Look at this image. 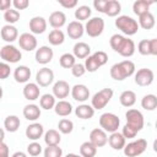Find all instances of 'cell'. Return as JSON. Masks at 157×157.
Returning <instances> with one entry per match:
<instances>
[{"instance_id":"cell-1","label":"cell","mask_w":157,"mask_h":157,"mask_svg":"<svg viewBox=\"0 0 157 157\" xmlns=\"http://www.w3.org/2000/svg\"><path fill=\"white\" fill-rule=\"evenodd\" d=\"M109 44L112 47V49L114 52H117L118 54H120L124 58H130L135 54L136 47L132 39L124 37L123 34H113L109 39Z\"/></svg>"},{"instance_id":"cell-2","label":"cell","mask_w":157,"mask_h":157,"mask_svg":"<svg viewBox=\"0 0 157 157\" xmlns=\"http://www.w3.org/2000/svg\"><path fill=\"white\" fill-rule=\"evenodd\" d=\"M135 64L131 60H123L117 64H114L110 67V77L115 81H123L135 74Z\"/></svg>"},{"instance_id":"cell-3","label":"cell","mask_w":157,"mask_h":157,"mask_svg":"<svg viewBox=\"0 0 157 157\" xmlns=\"http://www.w3.org/2000/svg\"><path fill=\"white\" fill-rule=\"evenodd\" d=\"M115 27L125 36H134L139 31L137 21L128 15H120L115 20Z\"/></svg>"},{"instance_id":"cell-4","label":"cell","mask_w":157,"mask_h":157,"mask_svg":"<svg viewBox=\"0 0 157 157\" xmlns=\"http://www.w3.org/2000/svg\"><path fill=\"white\" fill-rule=\"evenodd\" d=\"M113 94H114L113 90L112 88H108V87L102 88L101 91L96 92L93 94V97L91 98V105H92V108L94 110L103 109L110 102V99L113 98Z\"/></svg>"},{"instance_id":"cell-5","label":"cell","mask_w":157,"mask_h":157,"mask_svg":"<svg viewBox=\"0 0 157 157\" xmlns=\"http://www.w3.org/2000/svg\"><path fill=\"white\" fill-rule=\"evenodd\" d=\"M120 125V119L118 115H115L114 113H103L99 117V126L102 130H104L105 132H115L118 131V128Z\"/></svg>"},{"instance_id":"cell-6","label":"cell","mask_w":157,"mask_h":157,"mask_svg":"<svg viewBox=\"0 0 157 157\" xmlns=\"http://www.w3.org/2000/svg\"><path fill=\"white\" fill-rule=\"evenodd\" d=\"M0 58L6 64H16L22 59V53L17 47L6 44L0 49Z\"/></svg>"},{"instance_id":"cell-7","label":"cell","mask_w":157,"mask_h":157,"mask_svg":"<svg viewBox=\"0 0 157 157\" xmlns=\"http://www.w3.org/2000/svg\"><path fill=\"white\" fill-rule=\"evenodd\" d=\"M147 148V141L145 139H137L129 144H125L123 152L126 157H139Z\"/></svg>"},{"instance_id":"cell-8","label":"cell","mask_w":157,"mask_h":157,"mask_svg":"<svg viewBox=\"0 0 157 157\" xmlns=\"http://www.w3.org/2000/svg\"><path fill=\"white\" fill-rule=\"evenodd\" d=\"M125 118H126V125L132 128L137 132L142 130V128L145 125V119H144V115L140 110L130 108V109L126 110Z\"/></svg>"},{"instance_id":"cell-9","label":"cell","mask_w":157,"mask_h":157,"mask_svg":"<svg viewBox=\"0 0 157 157\" xmlns=\"http://www.w3.org/2000/svg\"><path fill=\"white\" fill-rule=\"evenodd\" d=\"M83 27H85V32L87 33V36L92 38L99 37L104 31V20L102 17H92L87 20Z\"/></svg>"},{"instance_id":"cell-10","label":"cell","mask_w":157,"mask_h":157,"mask_svg":"<svg viewBox=\"0 0 157 157\" xmlns=\"http://www.w3.org/2000/svg\"><path fill=\"white\" fill-rule=\"evenodd\" d=\"M155 80V74L151 69H147V67H142L140 70H137L135 72V83L140 87H146V86H150Z\"/></svg>"},{"instance_id":"cell-11","label":"cell","mask_w":157,"mask_h":157,"mask_svg":"<svg viewBox=\"0 0 157 157\" xmlns=\"http://www.w3.org/2000/svg\"><path fill=\"white\" fill-rule=\"evenodd\" d=\"M54 81V72L52 69L44 66L39 69L36 74V83L39 87H48Z\"/></svg>"},{"instance_id":"cell-12","label":"cell","mask_w":157,"mask_h":157,"mask_svg":"<svg viewBox=\"0 0 157 157\" xmlns=\"http://www.w3.org/2000/svg\"><path fill=\"white\" fill-rule=\"evenodd\" d=\"M137 52L141 55H157V39H142L137 44Z\"/></svg>"},{"instance_id":"cell-13","label":"cell","mask_w":157,"mask_h":157,"mask_svg":"<svg viewBox=\"0 0 157 157\" xmlns=\"http://www.w3.org/2000/svg\"><path fill=\"white\" fill-rule=\"evenodd\" d=\"M53 56H54V52L48 45H42V47L36 49L34 58H36V61L38 64L47 65V64H49L53 60Z\"/></svg>"},{"instance_id":"cell-14","label":"cell","mask_w":157,"mask_h":157,"mask_svg":"<svg viewBox=\"0 0 157 157\" xmlns=\"http://www.w3.org/2000/svg\"><path fill=\"white\" fill-rule=\"evenodd\" d=\"M18 44H20V48L26 50V52H32L34 49H37V38L34 37V34L32 33H28V32H25L22 33L20 37H18Z\"/></svg>"},{"instance_id":"cell-15","label":"cell","mask_w":157,"mask_h":157,"mask_svg":"<svg viewBox=\"0 0 157 157\" xmlns=\"http://www.w3.org/2000/svg\"><path fill=\"white\" fill-rule=\"evenodd\" d=\"M92 145H94L97 148L98 147H103L107 145L108 142V136L107 132L104 130H102L101 128H96L90 132V140H88Z\"/></svg>"},{"instance_id":"cell-16","label":"cell","mask_w":157,"mask_h":157,"mask_svg":"<svg viewBox=\"0 0 157 157\" xmlns=\"http://www.w3.org/2000/svg\"><path fill=\"white\" fill-rule=\"evenodd\" d=\"M52 90H53V93L52 94L55 98H59V101H61V99H64V98H66L69 96V93L71 91V87L69 86V83L66 81L59 80V81H56L53 85V88Z\"/></svg>"},{"instance_id":"cell-17","label":"cell","mask_w":157,"mask_h":157,"mask_svg":"<svg viewBox=\"0 0 157 157\" xmlns=\"http://www.w3.org/2000/svg\"><path fill=\"white\" fill-rule=\"evenodd\" d=\"M70 93L72 98L77 102H86L90 98V90L83 83H76L74 87H71Z\"/></svg>"},{"instance_id":"cell-18","label":"cell","mask_w":157,"mask_h":157,"mask_svg":"<svg viewBox=\"0 0 157 157\" xmlns=\"http://www.w3.org/2000/svg\"><path fill=\"white\" fill-rule=\"evenodd\" d=\"M48 22L42 16H34L29 20V31L32 34H42L45 32Z\"/></svg>"},{"instance_id":"cell-19","label":"cell","mask_w":157,"mask_h":157,"mask_svg":"<svg viewBox=\"0 0 157 157\" xmlns=\"http://www.w3.org/2000/svg\"><path fill=\"white\" fill-rule=\"evenodd\" d=\"M26 137L31 141H37L44 135V128L39 123H32L26 128Z\"/></svg>"},{"instance_id":"cell-20","label":"cell","mask_w":157,"mask_h":157,"mask_svg":"<svg viewBox=\"0 0 157 157\" xmlns=\"http://www.w3.org/2000/svg\"><path fill=\"white\" fill-rule=\"evenodd\" d=\"M0 36H1L2 40L11 44L16 39H18V31L13 25H5V26H2V28L0 31Z\"/></svg>"},{"instance_id":"cell-21","label":"cell","mask_w":157,"mask_h":157,"mask_svg":"<svg viewBox=\"0 0 157 157\" xmlns=\"http://www.w3.org/2000/svg\"><path fill=\"white\" fill-rule=\"evenodd\" d=\"M22 93L27 101H36L39 98L40 88L36 82H27L22 90Z\"/></svg>"},{"instance_id":"cell-22","label":"cell","mask_w":157,"mask_h":157,"mask_svg":"<svg viewBox=\"0 0 157 157\" xmlns=\"http://www.w3.org/2000/svg\"><path fill=\"white\" fill-rule=\"evenodd\" d=\"M66 33H67V36L71 39H80L83 36V33H85V27L78 21H71L67 25Z\"/></svg>"},{"instance_id":"cell-23","label":"cell","mask_w":157,"mask_h":157,"mask_svg":"<svg viewBox=\"0 0 157 157\" xmlns=\"http://www.w3.org/2000/svg\"><path fill=\"white\" fill-rule=\"evenodd\" d=\"M13 78L18 83H27L31 78V69L26 65H20L13 71Z\"/></svg>"},{"instance_id":"cell-24","label":"cell","mask_w":157,"mask_h":157,"mask_svg":"<svg viewBox=\"0 0 157 157\" xmlns=\"http://www.w3.org/2000/svg\"><path fill=\"white\" fill-rule=\"evenodd\" d=\"M107 144H109V146H110L113 150L119 151V150H123V148H124V146H125V144H126V139L121 135V132L115 131V132H112V134L109 135Z\"/></svg>"},{"instance_id":"cell-25","label":"cell","mask_w":157,"mask_h":157,"mask_svg":"<svg viewBox=\"0 0 157 157\" xmlns=\"http://www.w3.org/2000/svg\"><path fill=\"white\" fill-rule=\"evenodd\" d=\"M49 25L54 29H60L66 23V15L63 11H54L49 15Z\"/></svg>"},{"instance_id":"cell-26","label":"cell","mask_w":157,"mask_h":157,"mask_svg":"<svg viewBox=\"0 0 157 157\" xmlns=\"http://www.w3.org/2000/svg\"><path fill=\"white\" fill-rule=\"evenodd\" d=\"M22 114H23V117H25L27 120H29V121H36V120L40 117L42 112H40L39 105H37V104H34V103H31V104L25 105V108H23V110H22Z\"/></svg>"},{"instance_id":"cell-27","label":"cell","mask_w":157,"mask_h":157,"mask_svg":"<svg viewBox=\"0 0 157 157\" xmlns=\"http://www.w3.org/2000/svg\"><path fill=\"white\" fill-rule=\"evenodd\" d=\"M91 53V47L85 42H77L75 43L72 48V55L76 59H86Z\"/></svg>"},{"instance_id":"cell-28","label":"cell","mask_w":157,"mask_h":157,"mask_svg":"<svg viewBox=\"0 0 157 157\" xmlns=\"http://www.w3.org/2000/svg\"><path fill=\"white\" fill-rule=\"evenodd\" d=\"M53 109H54L55 114L59 115V117H67V115H70L72 113V105H71V103L67 102V101H65V99H61V101L56 102Z\"/></svg>"},{"instance_id":"cell-29","label":"cell","mask_w":157,"mask_h":157,"mask_svg":"<svg viewBox=\"0 0 157 157\" xmlns=\"http://www.w3.org/2000/svg\"><path fill=\"white\" fill-rule=\"evenodd\" d=\"M75 114L77 118L82 119V120H87V119H91L93 115H94V109L92 108V105L90 104H80L75 108Z\"/></svg>"},{"instance_id":"cell-30","label":"cell","mask_w":157,"mask_h":157,"mask_svg":"<svg viewBox=\"0 0 157 157\" xmlns=\"http://www.w3.org/2000/svg\"><path fill=\"white\" fill-rule=\"evenodd\" d=\"M119 102L123 107L125 108H130L136 103V93L131 90H126L123 91L119 96Z\"/></svg>"},{"instance_id":"cell-31","label":"cell","mask_w":157,"mask_h":157,"mask_svg":"<svg viewBox=\"0 0 157 157\" xmlns=\"http://www.w3.org/2000/svg\"><path fill=\"white\" fill-rule=\"evenodd\" d=\"M43 137H44V142L47 144V146H58L61 141V135L55 129H49L48 131H45Z\"/></svg>"},{"instance_id":"cell-32","label":"cell","mask_w":157,"mask_h":157,"mask_svg":"<svg viewBox=\"0 0 157 157\" xmlns=\"http://www.w3.org/2000/svg\"><path fill=\"white\" fill-rule=\"evenodd\" d=\"M137 25H139V28H144V29H152L156 25V20H155V16L148 11L141 16H139V21H137Z\"/></svg>"},{"instance_id":"cell-33","label":"cell","mask_w":157,"mask_h":157,"mask_svg":"<svg viewBox=\"0 0 157 157\" xmlns=\"http://www.w3.org/2000/svg\"><path fill=\"white\" fill-rule=\"evenodd\" d=\"M21 125V120L17 115H7L4 120V128L9 132H16Z\"/></svg>"},{"instance_id":"cell-34","label":"cell","mask_w":157,"mask_h":157,"mask_svg":"<svg viewBox=\"0 0 157 157\" xmlns=\"http://www.w3.org/2000/svg\"><path fill=\"white\" fill-rule=\"evenodd\" d=\"M153 4V1H147V0H136L132 4V11L135 15L141 16L146 12L150 11V6Z\"/></svg>"},{"instance_id":"cell-35","label":"cell","mask_w":157,"mask_h":157,"mask_svg":"<svg viewBox=\"0 0 157 157\" xmlns=\"http://www.w3.org/2000/svg\"><path fill=\"white\" fill-rule=\"evenodd\" d=\"M56 101H55V97L52 94V93H44L40 96L39 98V107L44 110H49V109H53L54 105H55Z\"/></svg>"},{"instance_id":"cell-36","label":"cell","mask_w":157,"mask_h":157,"mask_svg":"<svg viewBox=\"0 0 157 157\" xmlns=\"http://www.w3.org/2000/svg\"><path fill=\"white\" fill-rule=\"evenodd\" d=\"M121 11V5L118 0H108L107 9H105V15L109 17H118Z\"/></svg>"},{"instance_id":"cell-37","label":"cell","mask_w":157,"mask_h":157,"mask_svg":"<svg viewBox=\"0 0 157 157\" xmlns=\"http://www.w3.org/2000/svg\"><path fill=\"white\" fill-rule=\"evenodd\" d=\"M48 40L52 45H61L65 40V34L61 29H53L48 34Z\"/></svg>"},{"instance_id":"cell-38","label":"cell","mask_w":157,"mask_h":157,"mask_svg":"<svg viewBox=\"0 0 157 157\" xmlns=\"http://www.w3.org/2000/svg\"><path fill=\"white\" fill-rule=\"evenodd\" d=\"M141 107L145 110H150V112L155 110L157 108V97L152 93L144 96L142 99H141Z\"/></svg>"},{"instance_id":"cell-39","label":"cell","mask_w":157,"mask_h":157,"mask_svg":"<svg viewBox=\"0 0 157 157\" xmlns=\"http://www.w3.org/2000/svg\"><path fill=\"white\" fill-rule=\"evenodd\" d=\"M91 13H92V10H91L90 6H87V5H81V6H78V7L75 10V18H76V21H78V22L86 21V20H90Z\"/></svg>"},{"instance_id":"cell-40","label":"cell","mask_w":157,"mask_h":157,"mask_svg":"<svg viewBox=\"0 0 157 157\" xmlns=\"http://www.w3.org/2000/svg\"><path fill=\"white\" fill-rule=\"evenodd\" d=\"M97 153V147L92 145L90 141H85L80 146V156L81 157H94Z\"/></svg>"},{"instance_id":"cell-41","label":"cell","mask_w":157,"mask_h":157,"mask_svg":"<svg viewBox=\"0 0 157 157\" xmlns=\"http://www.w3.org/2000/svg\"><path fill=\"white\" fill-rule=\"evenodd\" d=\"M59 64L64 69H71L76 64V58L72 54H70V53H64L59 58Z\"/></svg>"},{"instance_id":"cell-42","label":"cell","mask_w":157,"mask_h":157,"mask_svg":"<svg viewBox=\"0 0 157 157\" xmlns=\"http://www.w3.org/2000/svg\"><path fill=\"white\" fill-rule=\"evenodd\" d=\"M58 129H59L58 131L61 132V134H65V135L71 134L72 130H74V123H72V120H70V119L63 118V119L58 123Z\"/></svg>"},{"instance_id":"cell-43","label":"cell","mask_w":157,"mask_h":157,"mask_svg":"<svg viewBox=\"0 0 157 157\" xmlns=\"http://www.w3.org/2000/svg\"><path fill=\"white\" fill-rule=\"evenodd\" d=\"M4 20L6 21V25H13L20 20V11L15 9H9L4 12Z\"/></svg>"},{"instance_id":"cell-44","label":"cell","mask_w":157,"mask_h":157,"mask_svg":"<svg viewBox=\"0 0 157 157\" xmlns=\"http://www.w3.org/2000/svg\"><path fill=\"white\" fill-rule=\"evenodd\" d=\"M44 157H63V150L58 146H47L43 151Z\"/></svg>"},{"instance_id":"cell-45","label":"cell","mask_w":157,"mask_h":157,"mask_svg":"<svg viewBox=\"0 0 157 157\" xmlns=\"http://www.w3.org/2000/svg\"><path fill=\"white\" fill-rule=\"evenodd\" d=\"M83 66H85L86 71H88V72H96V71L101 67V66L97 64V61L93 59L92 55H88V56L85 59V64H83Z\"/></svg>"},{"instance_id":"cell-46","label":"cell","mask_w":157,"mask_h":157,"mask_svg":"<svg viewBox=\"0 0 157 157\" xmlns=\"http://www.w3.org/2000/svg\"><path fill=\"white\" fill-rule=\"evenodd\" d=\"M42 146H40V144L39 142H37V141H32L28 146H27V153L29 155V156H32V157H37V156H39L40 153H42Z\"/></svg>"},{"instance_id":"cell-47","label":"cell","mask_w":157,"mask_h":157,"mask_svg":"<svg viewBox=\"0 0 157 157\" xmlns=\"http://www.w3.org/2000/svg\"><path fill=\"white\" fill-rule=\"evenodd\" d=\"M92 56H93V59L97 61V64H98L99 66L105 65L107 61H108V54H107L105 52H103V50H98V52L93 53Z\"/></svg>"},{"instance_id":"cell-48","label":"cell","mask_w":157,"mask_h":157,"mask_svg":"<svg viewBox=\"0 0 157 157\" xmlns=\"http://www.w3.org/2000/svg\"><path fill=\"white\" fill-rule=\"evenodd\" d=\"M71 74H72V76H75V77H81V76H83V75L86 74V69H85L83 64L76 63V64L71 67Z\"/></svg>"},{"instance_id":"cell-49","label":"cell","mask_w":157,"mask_h":157,"mask_svg":"<svg viewBox=\"0 0 157 157\" xmlns=\"http://www.w3.org/2000/svg\"><path fill=\"white\" fill-rule=\"evenodd\" d=\"M11 74V69H10V65L4 63V61H0V80H5L10 76Z\"/></svg>"},{"instance_id":"cell-50","label":"cell","mask_w":157,"mask_h":157,"mask_svg":"<svg viewBox=\"0 0 157 157\" xmlns=\"http://www.w3.org/2000/svg\"><path fill=\"white\" fill-rule=\"evenodd\" d=\"M121 135L125 137V139H134L136 135H137V131H135L132 128L128 126L126 124L124 125L123 130H121Z\"/></svg>"},{"instance_id":"cell-51","label":"cell","mask_w":157,"mask_h":157,"mask_svg":"<svg viewBox=\"0 0 157 157\" xmlns=\"http://www.w3.org/2000/svg\"><path fill=\"white\" fill-rule=\"evenodd\" d=\"M107 4H108V0H94L93 1V7L98 12L104 13L105 12V9H107Z\"/></svg>"},{"instance_id":"cell-52","label":"cell","mask_w":157,"mask_h":157,"mask_svg":"<svg viewBox=\"0 0 157 157\" xmlns=\"http://www.w3.org/2000/svg\"><path fill=\"white\" fill-rule=\"evenodd\" d=\"M12 6L15 10H25L29 6V1L28 0H13L12 1Z\"/></svg>"},{"instance_id":"cell-53","label":"cell","mask_w":157,"mask_h":157,"mask_svg":"<svg viewBox=\"0 0 157 157\" xmlns=\"http://www.w3.org/2000/svg\"><path fill=\"white\" fill-rule=\"evenodd\" d=\"M58 2L65 9H74L77 6V0H58Z\"/></svg>"},{"instance_id":"cell-54","label":"cell","mask_w":157,"mask_h":157,"mask_svg":"<svg viewBox=\"0 0 157 157\" xmlns=\"http://www.w3.org/2000/svg\"><path fill=\"white\" fill-rule=\"evenodd\" d=\"M0 157H9V146L5 142H0Z\"/></svg>"},{"instance_id":"cell-55","label":"cell","mask_w":157,"mask_h":157,"mask_svg":"<svg viewBox=\"0 0 157 157\" xmlns=\"http://www.w3.org/2000/svg\"><path fill=\"white\" fill-rule=\"evenodd\" d=\"M11 5H12V1H10V0H0V10L4 12L6 10L11 9Z\"/></svg>"},{"instance_id":"cell-56","label":"cell","mask_w":157,"mask_h":157,"mask_svg":"<svg viewBox=\"0 0 157 157\" xmlns=\"http://www.w3.org/2000/svg\"><path fill=\"white\" fill-rule=\"evenodd\" d=\"M11 157H27V153L22 152V151H16Z\"/></svg>"},{"instance_id":"cell-57","label":"cell","mask_w":157,"mask_h":157,"mask_svg":"<svg viewBox=\"0 0 157 157\" xmlns=\"http://www.w3.org/2000/svg\"><path fill=\"white\" fill-rule=\"evenodd\" d=\"M4 139H5V130L0 128V142H4Z\"/></svg>"},{"instance_id":"cell-58","label":"cell","mask_w":157,"mask_h":157,"mask_svg":"<svg viewBox=\"0 0 157 157\" xmlns=\"http://www.w3.org/2000/svg\"><path fill=\"white\" fill-rule=\"evenodd\" d=\"M65 157H81L80 155H76V153H67Z\"/></svg>"},{"instance_id":"cell-59","label":"cell","mask_w":157,"mask_h":157,"mask_svg":"<svg viewBox=\"0 0 157 157\" xmlns=\"http://www.w3.org/2000/svg\"><path fill=\"white\" fill-rule=\"evenodd\" d=\"M2 96H4V91H2V87L0 86V99L2 98Z\"/></svg>"}]
</instances>
